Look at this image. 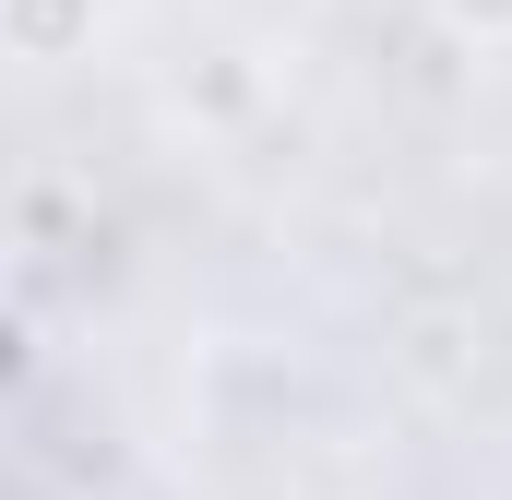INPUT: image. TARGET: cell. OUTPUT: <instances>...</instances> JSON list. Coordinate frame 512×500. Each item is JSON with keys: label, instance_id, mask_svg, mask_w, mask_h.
<instances>
[{"label": "cell", "instance_id": "6da1fadb", "mask_svg": "<svg viewBox=\"0 0 512 500\" xmlns=\"http://www.w3.org/2000/svg\"><path fill=\"white\" fill-rule=\"evenodd\" d=\"M84 24H96V0H0V36H12L24 60H60Z\"/></svg>", "mask_w": 512, "mask_h": 500}, {"label": "cell", "instance_id": "7a4b0ae2", "mask_svg": "<svg viewBox=\"0 0 512 500\" xmlns=\"http://www.w3.org/2000/svg\"><path fill=\"white\" fill-rule=\"evenodd\" d=\"M453 24H477V36H512V0H441Z\"/></svg>", "mask_w": 512, "mask_h": 500}]
</instances>
